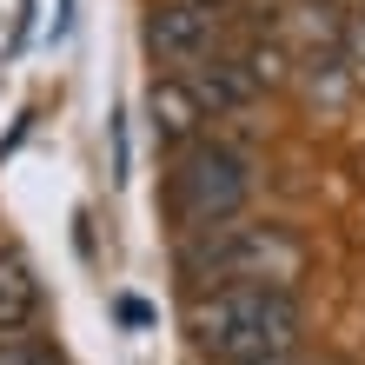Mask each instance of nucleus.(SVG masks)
<instances>
[{
    "label": "nucleus",
    "mask_w": 365,
    "mask_h": 365,
    "mask_svg": "<svg viewBox=\"0 0 365 365\" xmlns=\"http://www.w3.org/2000/svg\"><path fill=\"white\" fill-rule=\"evenodd\" d=\"M186 332L200 359L226 365V359H252V352H286L306 332V306L292 286H266V279H226V286L192 292L186 306Z\"/></svg>",
    "instance_id": "obj_1"
},
{
    "label": "nucleus",
    "mask_w": 365,
    "mask_h": 365,
    "mask_svg": "<svg viewBox=\"0 0 365 365\" xmlns=\"http://www.w3.org/2000/svg\"><path fill=\"white\" fill-rule=\"evenodd\" d=\"M180 279L192 292L226 286V279H266V286H299L306 279V246L286 226H206L180 232Z\"/></svg>",
    "instance_id": "obj_2"
},
{
    "label": "nucleus",
    "mask_w": 365,
    "mask_h": 365,
    "mask_svg": "<svg viewBox=\"0 0 365 365\" xmlns=\"http://www.w3.org/2000/svg\"><path fill=\"white\" fill-rule=\"evenodd\" d=\"M252 200V160L226 140H186L173 160V180H166V212H173L180 232H206L240 220Z\"/></svg>",
    "instance_id": "obj_3"
},
{
    "label": "nucleus",
    "mask_w": 365,
    "mask_h": 365,
    "mask_svg": "<svg viewBox=\"0 0 365 365\" xmlns=\"http://www.w3.org/2000/svg\"><path fill=\"white\" fill-rule=\"evenodd\" d=\"M146 53L160 60V67H180L192 73L200 60L220 53V7H200V0H160L153 14H146Z\"/></svg>",
    "instance_id": "obj_4"
},
{
    "label": "nucleus",
    "mask_w": 365,
    "mask_h": 365,
    "mask_svg": "<svg viewBox=\"0 0 365 365\" xmlns=\"http://www.w3.org/2000/svg\"><path fill=\"white\" fill-rule=\"evenodd\" d=\"M146 126H153V140L166 146V153H180L186 140H200L206 106H200V93H192L186 73H160L153 87H146Z\"/></svg>",
    "instance_id": "obj_5"
},
{
    "label": "nucleus",
    "mask_w": 365,
    "mask_h": 365,
    "mask_svg": "<svg viewBox=\"0 0 365 365\" xmlns=\"http://www.w3.org/2000/svg\"><path fill=\"white\" fill-rule=\"evenodd\" d=\"M186 80H192V93H200L206 120H240V113L259 106V80L246 73L240 53H212V60H200Z\"/></svg>",
    "instance_id": "obj_6"
},
{
    "label": "nucleus",
    "mask_w": 365,
    "mask_h": 365,
    "mask_svg": "<svg viewBox=\"0 0 365 365\" xmlns=\"http://www.w3.org/2000/svg\"><path fill=\"white\" fill-rule=\"evenodd\" d=\"M40 312H47V292H40V272L20 246H0V339L34 332Z\"/></svg>",
    "instance_id": "obj_7"
},
{
    "label": "nucleus",
    "mask_w": 365,
    "mask_h": 365,
    "mask_svg": "<svg viewBox=\"0 0 365 365\" xmlns=\"http://www.w3.org/2000/svg\"><path fill=\"white\" fill-rule=\"evenodd\" d=\"M246 73L259 80V93H279V87H292V67H299V53L286 47V40H259V47H246Z\"/></svg>",
    "instance_id": "obj_8"
},
{
    "label": "nucleus",
    "mask_w": 365,
    "mask_h": 365,
    "mask_svg": "<svg viewBox=\"0 0 365 365\" xmlns=\"http://www.w3.org/2000/svg\"><path fill=\"white\" fill-rule=\"evenodd\" d=\"M0 365H60V352L34 332H14V339H0Z\"/></svg>",
    "instance_id": "obj_9"
},
{
    "label": "nucleus",
    "mask_w": 365,
    "mask_h": 365,
    "mask_svg": "<svg viewBox=\"0 0 365 365\" xmlns=\"http://www.w3.org/2000/svg\"><path fill=\"white\" fill-rule=\"evenodd\" d=\"M226 365H306V359H299V346H286V352H252V359H226Z\"/></svg>",
    "instance_id": "obj_10"
},
{
    "label": "nucleus",
    "mask_w": 365,
    "mask_h": 365,
    "mask_svg": "<svg viewBox=\"0 0 365 365\" xmlns=\"http://www.w3.org/2000/svg\"><path fill=\"white\" fill-rule=\"evenodd\" d=\"M120 319L126 326H153V306H146V299H120Z\"/></svg>",
    "instance_id": "obj_11"
},
{
    "label": "nucleus",
    "mask_w": 365,
    "mask_h": 365,
    "mask_svg": "<svg viewBox=\"0 0 365 365\" xmlns=\"http://www.w3.org/2000/svg\"><path fill=\"white\" fill-rule=\"evenodd\" d=\"M332 7H346V14H352V7H365V0H332Z\"/></svg>",
    "instance_id": "obj_12"
},
{
    "label": "nucleus",
    "mask_w": 365,
    "mask_h": 365,
    "mask_svg": "<svg viewBox=\"0 0 365 365\" xmlns=\"http://www.w3.org/2000/svg\"><path fill=\"white\" fill-rule=\"evenodd\" d=\"M200 7H226V0H200Z\"/></svg>",
    "instance_id": "obj_13"
}]
</instances>
